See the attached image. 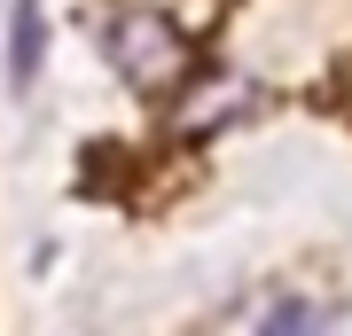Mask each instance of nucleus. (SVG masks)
Listing matches in <instances>:
<instances>
[{
	"label": "nucleus",
	"mask_w": 352,
	"mask_h": 336,
	"mask_svg": "<svg viewBox=\"0 0 352 336\" xmlns=\"http://www.w3.org/2000/svg\"><path fill=\"white\" fill-rule=\"evenodd\" d=\"M39 39H47V32H39V8H24V16H16V32H8V78H16V87H32Z\"/></svg>",
	"instance_id": "nucleus-2"
},
{
	"label": "nucleus",
	"mask_w": 352,
	"mask_h": 336,
	"mask_svg": "<svg viewBox=\"0 0 352 336\" xmlns=\"http://www.w3.org/2000/svg\"><path fill=\"white\" fill-rule=\"evenodd\" d=\"M321 321V305H274L266 313V328H314Z\"/></svg>",
	"instance_id": "nucleus-3"
},
{
	"label": "nucleus",
	"mask_w": 352,
	"mask_h": 336,
	"mask_svg": "<svg viewBox=\"0 0 352 336\" xmlns=\"http://www.w3.org/2000/svg\"><path fill=\"white\" fill-rule=\"evenodd\" d=\"M102 47H110V63L133 78L141 94H157V87H173L180 78V63H188V39H180L164 16L149 8H126V16H110L102 24Z\"/></svg>",
	"instance_id": "nucleus-1"
}]
</instances>
